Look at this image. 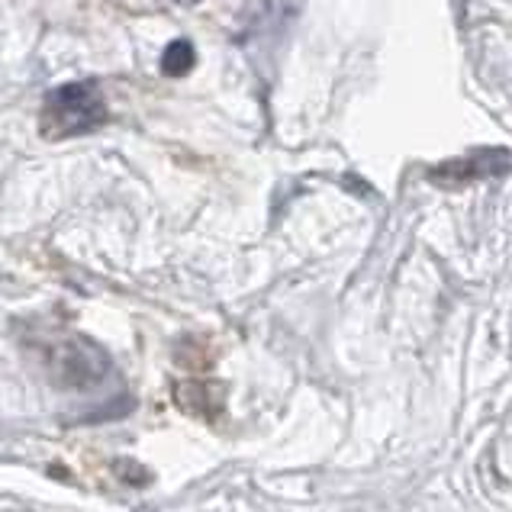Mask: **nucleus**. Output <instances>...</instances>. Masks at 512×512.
I'll return each instance as SVG.
<instances>
[{
	"label": "nucleus",
	"instance_id": "obj_4",
	"mask_svg": "<svg viewBox=\"0 0 512 512\" xmlns=\"http://www.w3.org/2000/svg\"><path fill=\"white\" fill-rule=\"evenodd\" d=\"M194 46H190L187 39H178V42H171V46L165 49V55H162V71L165 75H171V78H181V75H187L190 68H194Z\"/></svg>",
	"mask_w": 512,
	"mask_h": 512
},
{
	"label": "nucleus",
	"instance_id": "obj_1",
	"mask_svg": "<svg viewBox=\"0 0 512 512\" xmlns=\"http://www.w3.org/2000/svg\"><path fill=\"white\" fill-rule=\"evenodd\" d=\"M107 123L104 94L94 81H71L46 94L39 113V129L46 139L87 136Z\"/></svg>",
	"mask_w": 512,
	"mask_h": 512
},
{
	"label": "nucleus",
	"instance_id": "obj_3",
	"mask_svg": "<svg viewBox=\"0 0 512 512\" xmlns=\"http://www.w3.org/2000/svg\"><path fill=\"white\" fill-rule=\"evenodd\" d=\"M506 168H509V152L484 149V152L464 155V158H455V162H448L442 168H435L432 178L442 181V184H471V181L493 178V174H503Z\"/></svg>",
	"mask_w": 512,
	"mask_h": 512
},
{
	"label": "nucleus",
	"instance_id": "obj_2",
	"mask_svg": "<svg viewBox=\"0 0 512 512\" xmlns=\"http://www.w3.org/2000/svg\"><path fill=\"white\" fill-rule=\"evenodd\" d=\"M39 358L55 384L71 390H84L104 380L110 364L104 351L84 335H49L39 348Z\"/></svg>",
	"mask_w": 512,
	"mask_h": 512
}]
</instances>
